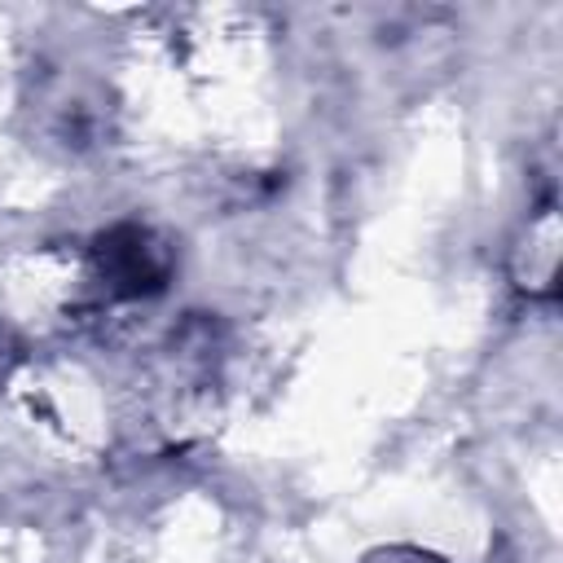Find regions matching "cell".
Instances as JSON below:
<instances>
[{"label":"cell","mask_w":563,"mask_h":563,"mask_svg":"<svg viewBox=\"0 0 563 563\" xmlns=\"http://www.w3.org/2000/svg\"><path fill=\"white\" fill-rule=\"evenodd\" d=\"M167 268H172L167 246L141 224H119L97 242V273L110 295L123 299L154 295L167 282Z\"/></svg>","instance_id":"obj_1"}]
</instances>
